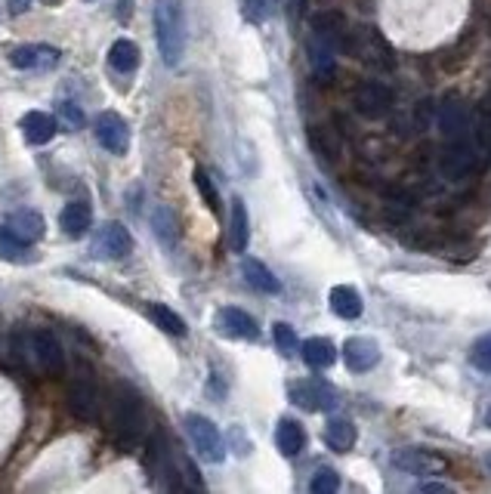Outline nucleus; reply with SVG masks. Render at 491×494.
Masks as SVG:
<instances>
[{"mask_svg": "<svg viewBox=\"0 0 491 494\" xmlns=\"http://www.w3.org/2000/svg\"><path fill=\"white\" fill-rule=\"evenodd\" d=\"M155 38H158V50L164 65L176 68L186 53V10L182 0H155Z\"/></svg>", "mask_w": 491, "mask_h": 494, "instance_id": "nucleus-1", "label": "nucleus"}, {"mask_svg": "<svg viewBox=\"0 0 491 494\" xmlns=\"http://www.w3.org/2000/svg\"><path fill=\"white\" fill-rule=\"evenodd\" d=\"M142 421H146V411H142L140 393L127 383H118L112 393V427L121 432V439L133 442L142 432Z\"/></svg>", "mask_w": 491, "mask_h": 494, "instance_id": "nucleus-2", "label": "nucleus"}, {"mask_svg": "<svg viewBox=\"0 0 491 494\" xmlns=\"http://www.w3.org/2000/svg\"><path fill=\"white\" fill-rule=\"evenodd\" d=\"M343 50H350L356 59L368 62V65H374V68L393 65L390 44H386V40L380 38V31L371 29V25H356V29H350V34H346V40H343Z\"/></svg>", "mask_w": 491, "mask_h": 494, "instance_id": "nucleus-3", "label": "nucleus"}, {"mask_svg": "<svg viewBox=\"0 0 491 494\" xmlns=\"http://www.w3.org/2000/svg\"><path fill=\"white\" fill-rule=\"evenodd\" d=\"M186 432H189V439H192V445H195L201 461L220 464L223 457H226V442H223L220 430H216V423L210 421V417L186 414Z\"/></svg>", "mask_w": 491, "mask_h": 494, "instance_id": "nucleus-4", "label": "nucleus"}, {"mask_svg": "<svg viewBox=\"0 0 491 494\" xmlns=\"http://www.w3.org/2000/svg\"><path fill=\"white\" fill-rule=\"evenodd\" d=\"M439 130L448 142H461L467 140V133L473 130V115H470V106L458 96H448L439 106Z\"/></svg>", "mask_w": 491, "mask_h": 494, "instance_id": "nucleus-5", "label": "nucleus"}, {"mask_svg": "<svg viewBox=\"0 0 491 494\" xmlns=\"http://www.w3.org/2000/svg\"><path fill=\"white\" fill-rule=\"evenodd\" d=\"M133 251V235L127 226L121 223H106L93 238V257L99 260H124Z\"/></svg>", "mask_w": 491, "mask_h": 494, "instance_id": "nucleus-6", "label": "nucleus"}, {"mask_svg": "<svg viewBox=\"0 0 491 494\" xmlns=\"http://www.w3.org/2000/svg\"><path fill=\"white\" fill-rule=\"evenodd\" d=\"M356 112L368 121H380L393 112V90L380 81H365L356 90Z\"/></svg>", "mask_w": 491, "mask_h": 494, "instance_id": "nucleus-7", "label": "nucleus"}, {"mask_svg": "<svg viewBox=\"0 0 491 494\" xmlns=\"http://www.w3.org/2000/svg\"><path fill=\"white\" fill-rule=\"evenodd\" d=\"M291 402L306 411H331L337 405V393H334L331 383L309 377V380H300L291 387Z\"/></svg>", "mask_w": 491, "mask_h": 494, "instance_id": "nucleus-8", "label": "nucleus"}, {"mask_svg": "<svg viewBox=\"0 0 491 494\" xmlns=\"http://www.w3.org/2000/svg\"><path fill=\"white\" fill-rule=\"evenodd\" d=\"M93 130H97V140L106 152L127 155V149H131V127H127V121L118 112H102Z\"/></svg>", "mask_w": 491, "mask_h": 494, "instance_id": "nucleus-9", "label": "nucleus"}, {"mask_svg": "<svg viewBox=\"0 0 491 494\" xmlns=\"http://www.w3.org/2000/svg\"><path fill=\"white\" fill-rule=\"evenodd\" d=\"M65 408H68V414L78 417V421L97 423L99 414H102L99 389L93 387V383H87V380L72 383V389H68V396H65Z\"/></svg>", "mask_w": 491, "mask_h": 494, "instance_id": "nucleus-10", "label": "nucleus"}, {"mask_svg": "<svg viewBox=\"0 0 491 494\" xmlns=\"http://www.w3.org/2000/svg\"><path fill=\"white\" fill-rule=\"evenodd\" d=\"M393 464L405 473H414V476H439V473L448 470V461L439 457L436 451L427 448H402L393 455Z\"/></svg>", "mask_w": 491, "mask_h": 494, "instance_id": "nucleus-11", "label": "nucleus"}, {"mask_svg": "<svg viewBox=\"0 0 491 494\" xmlns=\"http://www.w3.org/2000/svg\"><path fill=\"white\" fill-rule=\"evenodd\" d=\"M63 53L50 44H22L16 50H10V65L22 68V72H47V68L59 65Z\"/></svg>", "mask_w": 491, "mask_h": 494, "instance_id": "nucleus-12", "label": "nucleus"}, {"mask_svg": "<svg viewBox=\"0 0 491 494\" xmlns=\"http://www.w3.org/2000/svg\"><path fill=\"white\" fill-rule=\"evenodd\" d=\"M31 346H34V355H38L40 368L47 370V374L59 377L65 370V349L63 343L56 340V334L47 331V328H38V331L31 334Z\"/></svg>", "mask_w": 491, "mask_h": 494, "instance_id": "nucleus-13", "label": "nucleus"}, {"mask_svg": "<svg viewBox=\"0 0 491 494\" xmlns=\"http://www.w3.org/2000/svg\"><path fill=\"white\" fill-rule=\"evenodd\" d=\"M214 325L220 334H226V337H235V340H257L260 337V328H257V321L250 319L244 309H235V306H223L220 312L214 315Z\"/></svg>", "mask_w": 491, "mask_h": 494, "instance_id": "nucleus-14", "label": "nucleus"}, {"mask_svg": "<svg viewBox=\"0 0 491 494\" xmlns=\"http://www.w3.org/2000/svg\"><path fill=\"white\" fill-rule=\"evenodd\" d=\"M479 152H476L473 142L461 140V142H452L448 146V152L442 155V174L448 176V180H461V176H467L470 170L479 167Z\"/></svg>", "mask_w": 491, "mask_h": 494, "instance_id": "nucleus-15", "label": "nucleus"}, {"mask_svg": "<svg viewBox=\"0 0 491 494\" xmlns=\"http://www.w3.org/2000/svg\"><path fill=\"white\" fill-rule=\"evenodd\" d=\"M309 34H316V38L334 44L337 50H343V40H346V34H350V22H346L343 13L322 10V13H316V16L309 19Z\"/></svg>", "mask_w": 491, "mask_h": 494, "instance_id": "nucleus-16", "label": "nucleus"}, {"mask_svg": "<svg viewBox=\"0 0 491 494\" xmlns=\"http://www.w3.org/2000/svg\"><path fill=\"white\" fill-rule=\"evenodd\" d=\"M343 362L350 370L365 374L380 362V346L371 337H350L343 343Z\"/></svg>", "mask_w": 491, "mask_h": 494, "instance_id": "nucleus-17", "label": "nucleus"}, {"mask_svg": "<svg viewBox=\"0 0 491 494\" xmlns=\"http://www.w3.org/2000/svg\"><path fill=\"white\" fill-rule=\"evenodd\" d=\"M19 127H22V136L31 142V146H47V142H53V136H56L59 124L53 115H47V112H29L22 121H19Z\"/></svg>", "mask_w": 491, "mask_h": 494, "instance_id": "nucleus-18", "label": "nucleus"}, {"mask_svg": "<svg viewBox=\"0 0 491 494\" xmlns=\"http://www.w3.org/2000/svg\"><path fill=\"white\" fill-rule=\"evenodd\" d=\"M6 226H10V232L13 235H19L22 242H29V244H34V242H40L44 238V217L38 214V210H13L10 217H6Z\"/></svg>", "mask_w": 491, "mask_h": 494, "instance_id": "nucleus-19", "label": "nucleus"}, {"mask_svg": "<svg viewBox=\"0 0 491 494\" xmlns=\"http://www.w3.org/2000/svg\"><path fill=\"white\" fill-rule=\"evenodd\" d=\"M59 226H63V232L68 238H84L87 229L93 226V210L87 201H72L63 208V214H59Z\"/></svg>", "mask_w": 491, "mask_h": 494, "instance_id": "nucleus-20", "label": "nucleus"}, {"mask_svg": "<svg viewBox=\"0 0 491 494\" xmlns=\"http://www.w3.org/2000/svg\"><path fill=\"white\" fill-rule=\"evenodd\" d=\"M275 442L284 457H297L306 448V430L300 427L294 417H282L275 427Z\"/></svg>", "mask_w": 491, "mask_h": 494, "instance_id": "nucleus-21", "label": "nucleus"}, {"mask_svg": "<svg viewBox=\"0 0 491 494\" xmlns=\"http://www.w3.org/2000/svg\"><path fill=\"white\" fill-rule=\"evenodd\" d=\"M152 232L155 238L161 242V247H167V251H174L176 242H180V219L170 208H155L152 210Z\"/></svg>", "mask_w": 491, "mask_h": 494, "instance_id": "nucleus-22", "label": "nucleus"}, {"mask_svg": "<svg viewBox=\"0 0 491 494\" xmlns=\"http://www.w3.org/2000/svg\"><path fill=\"white\" fill-rule=\"evenodd\" d=\"M356 439H359L356 423L343 421V417H334V421L325 427V442H327V448L337 451V455H346V451H352Z\"/></svg>", "mask_w": 491, "mask_h": 494, "instance_id": "nucleus-23", "label": "nucleus"}, {"mask_svg": "<svg viewBox=\"0 0 491 494\" xmlns=\"http://www.w3.org/2000/svg\"><path fill=\"white\" fill-rule=\"evenodd\" d=\"M229 242H232V251H235V253H244V251H248V242H250V219H248V210H244V201H241V198H235V201H232Z\"/></svg>", "mask_w": 491, "mask_h": 494, "instance_id": "nucleus-24", "label": "nucleus"}, {"mask_svg": "<svg viewBox=\"0 0 491 494\" xmlns=\"http://www.w3.org/2000/svg\"><path fill=\"white\" fill-rule=\"evenodd\" d=\"M108 65L118 74H133L136 68H140V47L127 38L114 40L112 50H108Z\"/></svg>", "mask_w": 491, "mask_h": 494, "instance_id": "nucleus-25", "label": "nucleus"}, {"mask_svg": "<svg viewBox=\"0 0 491 494\" xmlns=\"http://www.w3.org/2000/svg\"><path fill=\"white\" fill-rule=\"evenodd\" d=\"M241 272H244V281H248L254 291H260V294H278L282 291V285H278V278L269 272V266L260 263V260H244L241 263Z\"/></svg>", "mask_w": 491, "mask_h": 494, "instance_id": "nucleus-26", "label": "nucleus"}, {"mask_svg": "<svg viewBox=\"0 0 491 494\" xmlns=\"http://www.w3.org/2000/svg\"><path fill=\"white\" fill-rule=\"evenodd\" d=\"M300 355L309 368H331L334 359H337V349L327 337H309L300 346Z\"/></svg>", "mask_w": 491, "mask_h": 494, "instance_id": "nucleus-27", "label": "nucleus"}, {"mask_svg": "<svg viewBox=\"0 0 491 494\" xmlns=\"http://www.w3.org/2000/svg\"><path fill=\"white\" fill-rule=\"evenodd\" d=\"M331 309H334V315H340V319H346V321L359 319L361 315V294L350 285H337L331 291Z\"/></svg>", "mask_w": 491, "mask_h": 494, "instance_id": "nucleus-28", "label": "nucleus"}, {"mask_svg": "<svg viewBox=\"0 0 491 494\" xmlns=\"http://www.w3.org/2000/svg\"><path fill=\"white\" fill-rule=\"evenodd\" d=\"M309 146L318 161L334 164L340 158V140L334 136L331 127H309Z\"/></svg>", "mask_w": 491, "mask_h": 494, "instance_id": "nucleus-29", "label": "nucleus"}, {"mask_svg": "<svg viewBox=\"0 0 491 494\" xmlns=\"http://www.w3.org/2000/svg\"><path fill=\"white\" fill-rule=\"evenodd\" d=\"M306 50H309L312 72H316L318 78H327V74L334 72V53H337V47L327 44V40H322V38H316V34H309Z\"/></svg>", "mask_w": 491, "mask_h": 494, "instance_id": "nucleus-30", "label": "nucleus"}, {"mask_svg": "<svg viewBox=\"0 0 491 494\" xmlns=\"http://www.w3.org/2000/svg\"><path fill=\"white\" fill-rule=\"evenodd\" d=\"M31 244L22 242L19 235H13L10 226H0V260L6 263H22V260H31Z\"/></svg>", "mask_w": 491, "mask_h": 494, "instance_id": "nucleus-31", "label": "nucleus"}, {"mask_svg": "<svg viewBox=\"0 0 491 494\" xmlns=\"http://www.w3.org/2000/svg\"><path fill=\"white\" fill-rule=\"evenodd\" d=\"M148 319H152L164 334H174V337H186V321H182L170 306L152 303V306H148Z\"/></svg>", "mask_w": 491, "mask_h": 494, "instance_id": "nucleus-32", "label": "nucleus"}, {"mask_svg": "<svg viewBox=\"0 0 491 494\" xmlns=\"http://www.w3.org/2000/svg\"><path fill=\"white\" fill-rule=\"evenodd\" d=\"M473 133H476V152L482 155V164L491 158V112L488 108H479L473 121Z\"/></svg>", "mask_w": 491, "mask_h": 494, "instance_id": "nucleus-33", "label": "nucleus"}, {"mask_svg": "<svg viewBox=\"0 0 491 494\" xmlns=\"http://www.w3.org/2000/svg\"><path fill=\"white\" fill-rule=\"evenodd\" d=\"M272 340H275V346L282 349V355H294L300 349V340L288 321H275V325H272Z\"/></svg>", "mask_w": 491, "mask_h": 494, "instance_id": "nucleus-34", "label": "nucleus"}, {"mask_svg": "<svg viewBox=\"0 0 491 494\" xmlns=\"http://www.w3.org/2000/svg\"><path fill=\"white\" fill-rule=\"evenodd\" d=\"M195 185H198V192H201L204 204H207L214 214H220V195H216V185L207 176V170H201V167L195 170Z\"/></svg>", "mask_w": 491, "mask_h": 494, "instance_id": "nucleus-35", "label": "nucleus"}, {"mask_svg": "<svg viewBox=\"0 0 491 494\" xmlns=\"http://www.w3.org/2000/svg\"><path fill=\"white\" fill-rule=\"evenodd\" d=\"M337 489H340V476H337L334 466H322V470H318L316 476H312V482H309V491H316V494H331Z\"/></svg>", "mask_w": 491, "mask_h": 494, "instance_id": "nucleus-36", "label": "nucleus"}, {"mask_svg": "<svg viewBox=\"0 0 491 494\" xmlns=\"http://www.w3.org/2000/svg\"><path fill=\"white\" fill-rule=\"evenodd\" d=\"M470 359H473V365L479 370L491 374V331L482 334V337L473 343V349H470Z\"/></svg>", "mask_w": 491, "mask_h": 494, "instance_id": "nucleus-37", "label": "nucleus"}, {"mask_svg": "<svg viewBox=\"0 0 491 494\" xmlns=\"http://www.w3.org/2000/svg\"><path fill=\"white\" fill-rule=\"evenodd\" d=\"M59 118H63L72 130L84 127V112L78 108V102H59Z\"/></svg>", "mask_w": 491, "mask_h": 494, "instance_id": "nucleus-38", "label": "nucleus"}, {"mask_svg": "<svg viewBox=\"0 0 491 494\" xmlns=\"http://www.w3.org/2000/svg\"><path fill=\"white\" fill-rule=\"evenodd\" d=\"M272 4H275V0H248V6H244V16H248L250 22H263V19L269 16Z\"/></svg>", "mask_w": 491, "mask_h": 494, "instance_id": "nucleus-39", "label": "nucleus"}, {"mask_svg": "<svg viewBox=\"0 0 491 494\" xmlns=\"http://www.w3.org/2000/svg\"><path fill=\"white\" fill-rule=\"evenodd\" d=\"M6 4H10V16H22L31 6V0H6Z\"/></svg>", "mask_w": 491, "mask_h": 494, "instance_id": "nucleus-40", "label": "nucleus"}, {"mask_svg": "<svg viewBox=\"0 0 491 494\" xmlns=\"http://www.w3.org/2000/svg\"><path fill=\"white\" fill-rule=\"evenodd\" d=\"M420 491H452L448 482H420Z\"/></svg>", "mask_w": 491, "mask_h": 494, "instance_id": "nucleus-41", "label": "nucleus"}, {"mask_svg": "<svg viewBox=\"0 0 491 494\" xmlns=\"http://www.w3.org/2000/svg\"><path fill=\"white\" fill-rule=\"evenodd\" d=\"M118 19H131V0H118Z\"/></svg>", "mask_w": 491, "mask_h": 494, "instance_id": "nucleus-42", "label": "nucleus"}, {"mask_svg": "<svg viewBox=\"0 0 491 494\" xmlns=\"http://www.w3.org/2000/svg\"><path fill=\"white\" fill-rule=\"evenodd\" d=\"M486 466H488V473H491V455H486Z\"/></svg>", "mask_w": 491, "mask_h": 494, "instance_id": "nucleus-43", "label": "nucleus"}, {"mask_svg": "<svg viewBox=\"0 0 491 494\" xmlns=\"http://www.w3.org/2000/svg\"><path fill=\"white\" fill-rule=\"evenodd\" d=\"M486 423H488V427H491V408H488V414H486Z\"/></svg>", "mask_w": 491, "mask_h": 494, "instance_id": "nucleus-44", "label": "nucleus"}, {"mask_svg": "<svg viewBox=\"0 0 491 494\" xmlns=\"http://www.w3.org/2000/svg\"><path fill=\"white\" fill-rule=\"evenodd\" d=\"M318 4H327V0H318Z\"/></svg>", "mask_w": 491, "mask_h": 494, "instance_id": "nucleus-45", "label": "nucleus"}]
</instances>
